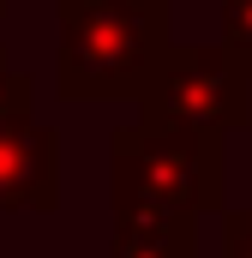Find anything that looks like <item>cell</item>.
Masks as SVG:
<instances>
[{"label": "cell", "mask_w": 252, "mask_h": 258, "mask_svg": "<svg viewBox=\"0 0 252 258\" xmlns=\"http://www.w3.org/2000/svg\"><path fill=\"white\" fill-rule=\"evenodd\" d=\"M0 210H60V132L30 120H0Z\"/></svg>", "instance_id": "277c9868"}, {"label": "cell", "mask_w": 252, "mask_h": 258, "mask_svg": "<svg viewBox=\"0 0 252 258\" xmlns=\"http://www.w3.org/2000/svg\"><path fill=\"white\" fill-rule=\"evenodd\" d=\"M222 258H252V210H222Z\"/></svg>", "instance_id": "ba28073f"}, {"label": "cell", "mask_w": 252, "mask_h": 258, "mask_svg": "<svg viewBox=\"0 0 252 258\" xmlns=\"http://www.w3.org/2000/svg\"><path fill=\"white\" fill-rule=\"evenodd\" d=\"M138 114L144 120H168L192 132H246L252 126V72L222 42H168L162 60L150 66V78L138 84Z\"/></svg>", "instance_id": "3957f363"}, {"label": "cell", "mask_w": 252, "mask_h": 258, "mask_svg": "<svg viewBox=\"0 0 252 258\" xmlns=\"http://www.w3.org/2000/svg\"><path fill=\"white\" fill-rule=\"evenodd\" d=\"M54 90L66 102L138 96L168 48V0H54Z\"/></svg>", "instance_id": "6da1fadb"}, {"label": "cell", "mask_w": 252, "mask_h": 258, "mask_svg": "<svg viewBox=\"0 0 252 258\" xmlns=\"http://www.w3.org/2000/svg\"><path fill=\"white\" fill-rule=\"evenodd\" d=\"M30 114H36V84L30 72H12L0 48V120H30Z\"/></svg>", "instance_id": "8992f818"}, {"label": "cell", "mask_w": 252, "mask_h": 258, "mask_svg": "<svg viewBox=\"0 0 252 258\" xmlns=\"http://www.w3.org/2000/svg\"><path fill=\"white\" fill-rule=\"evenodd\" d=\"M222 48L252 72V0H222Z\"/></svg>", "instance_id": "52a82bcc"}, {"label": "cell", "mask_w": 252, "mask_h": 258, "mask_svg": "<svg viewBox=\"0 0 252 258\" xmlns=\"http://www.w3.org/2000/svg\"><path fill=\"white\" fill-rule=\"evenodd\" d=\"M108 258H198V216H180V210H114Z\"/></svg>", "instance_id": "5b68a950"}, {"label": "cell", "mask_w": 252, "mask_h": 258, "mask_svg": "<svg viewBox=\"0 0 252 258\" xmlns=\"http://www.w3.org/2000/svg\"><path fill=\"white\" fill-rule=\"evenodd\" d=\"M0 18H6V0H0Z\"/></svg>", "instance_id": "9c48e42d"}, {"label": "cell", "mask_w": 252, "mask_h": 258, "mask_svg": "<svg viewBox=\"0 0 252 258\" xmlns=\"http://www.w3.org/2000/svg\"><path fill=\"white\" fill-rule=\"evenodd\" d=\"M108 192L114 210H228V150L222 132H192L168 120H132L108 138Z\"/></svg>", "instance_id": "7a4b0ae2"}]
</instances>
